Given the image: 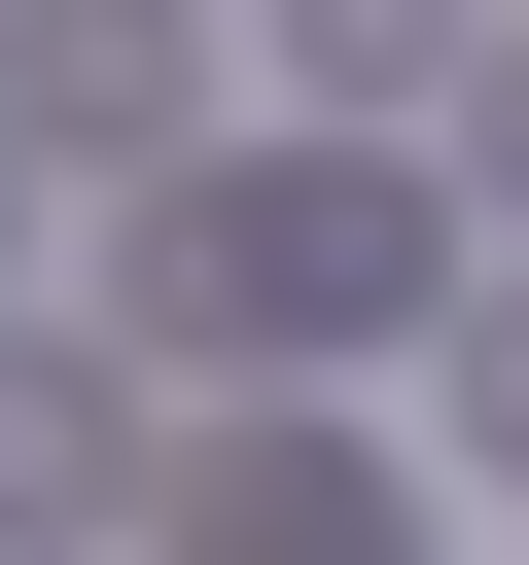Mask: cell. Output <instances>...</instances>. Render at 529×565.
<instances>
[{"label":"cell","instance_id":"obj_1","mask_svg":"<svg viewBox=\"0 0 529 565\" xmlns=\"http://www.w3.org/2000/svg\"><path fill=\"white\" fill-rule=\"evenodd\" d=\"M176 318H212V353H353V318H388V212H353V177H212V212H141V353H176Z\"/></svg>","mask_w":529,"mask_h":565},{"label":"cell","instance_id":"obj_6","mask_svg":"<svg viewBox=\"0 0 529 565\" xmlns=\"http://www.w3.org/2000/svg\"><path fill=\"white\" fill-rule=\"evenodd\" d=\"M458 424H494V459H529V282H458Z\"/></svg>","mask_w":529,"mask_h":565},{"label":"cell","instance_id":"obj_2","mask_svg":"<svg viewBox=\"0 0 529 565\" xmlns=\"http://www.w3.org/2000/svg\"><path fill=\"white\" fill-rule=\"evenodd\" d=\"M0 106H35V141H141V106H176V35H141V0H35V35H0Z\"/></svg>","mask_w":529,"mask_h":565},{"label":"cell","instance_id":"obj_5","mask_svg":"<svg viewBox=\"0 0 529 565\" xmlns=\"http://www.w3.org/2000/svg\"><path fill=\"white\" fill-rule=\"evenodd\" d=\"M282 71H353V106H388V71H458V0H282Z\"/></svg>","mask_w":529,"mask_h":565},{"label":"cell","instance_id":"obj_3","mask_svg":"<svg viewBox=\"0 0 529 565\" xmlns=\"http://www.w3.org/2000/svg\"><path fill=\"white\" fill-rule=\"evenodd\" d=\"M212 565H388V494L353 459H212Z\"/></svg>","mask_w":529,"mask_h":565},{"label":"cell","instance_id":"obj_4","mask_svg":"<svg viewBox=\"0 0 529 565\" xmlns=\"http://www.w3.org/2000/svg\"><path fill=\"white\" fill-rule=\"evenodd\" d=\"M71 494H106V424H71L35 353H0V530H71Z\"/></svg>","mask_w":529,"mask_h":565},{"label":"cell","instance_id":"obj_7","mask_svg":"<svg viewBox=\"0 0 529 565\" xmlns=\"http://www.w3.org/2000/svg\"><path fill=\"white\" fill-rule=\"evenodd\" d=\"M494 177H529V71H494Z\"/></svg>","mask_w":529,"mask_h":565}]
</instances>
